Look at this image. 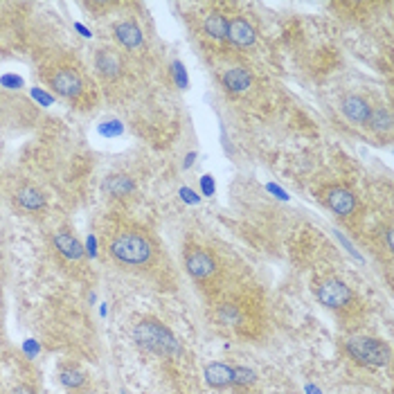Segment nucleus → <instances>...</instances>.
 <instances>
[{
  "instance_id": "f257e3e1",
  "label": "nucleus",
  "mask_w": 394,
  "mask_h": 394,
  "mask_svg": "<svg viewBox=\"0 0 394 394\" xmlns=\"http://www.w3.org/2000/svg\"><path fill=\"white\" fill-rule=\"evenodd\" d=\"M153 242L147 233L142 230H120L115 233L109 242V253L118 264L122 266H147L153 259Z\"/></svg>"
},
{
  "instance_id": "f03ea898",
  "label": "nucleus",
  "mask_w": 394,
  "mask_h": 394,
  "mask_svg": "<svg viewBox=\"0 0 394 394\" xmlns=\"http://www.w3.org/2000/svg\"><path fill=\"white\" fill-rule=\"evenodd\" d=\"M133 338H136V342L142 349L162 358H178L182 354V347L176 340V336L171 333L169 326H165L156 318H142L136 324V329H133Z\"/></svg>"
},
{
  "instance_id": "7ed1b4c3",
  "label": "nucleus",
  "mask_w": 394,
  "mask_h": 394,
  "mask_svg": "<svg viewBox=\"0 0 394 394\" xmlns=\"http://www.w3.org/2000/svg\"><path fill=\"white\" fill-rule=\"evenodd\" d=\"M345 349L356 363L370 365V368H383L392 358L390 345L374 336H352L345 340Z\"/></svg>"
},
{
  "instance_id": "20e7f679",
  "label": "nucleus",
  "mask_w": 394,
  "mask_h": 394,
  "mask_svg": "<svg viewBox=\"0 0 394 394\" xmlns=\"http://www.w3.org/2000/svg\"><path fill=\"white\" fill-rule=\"evenodd\" d=\"M315 295L318 302L324 304L326 309L345 311L354 304V291L338 277H326L318 286H315Z\"/></svg>"
},
{
  "instance_id": "39448f33",
  "label": "nucleus",
  "mask_w": 394,
  "mask_h": 394,
  "mask_svg": "<svg viewBox=\"0 0 394 394\" xmlns=\"http://www.w3.org/2000/svg\"><path fill=\"white\" fill-rule=\"evenodd\" d=\"M47 81H50V88L65 100H77L84 93V77L72 65H56Z\"/></svg>"
},
{
  "instance_id": "423d86ee",
  "label": "nucleus",
  "mask_w": 394,
  "mask_h": 394,
  "mask_svg": "<svg viewBox=\"0 0 394 394\" xmlns=\"http://www.w3.org/2000/svg\"><path fill=\"white\" fill-rule=\"evenodd\" d=\"M185 268L187 273L194 277L196 282L207 284L216 277V262L214 257L210 255L203 248H187L185 251Z\"/></svg>"
},
{
  "instance_id": "0eeeda50",
  "label": "nucleus",
  "mask_w": 394,
  "mask_h": 394,
  "mask_svg": "<svg viewBox=\"0 0 394 394\" xmlns=\"http://www.w3.org/2000/svg\"><path fill=\"white\" fill-rule=\"evenodd\" d=\"M322 200L326 203V207H331L336 214L340 216H349L356 212V196L354 191L342 187V185H329L322 191Z\"/></svg>"
},
{
  "instance_id": "6e6552de",
  "label": "nucleus",
  "mask_w": 394,
  "mask_h": 394,
  "mask_svg": "<svg viewBox=\"0 0 394 394\" xmlns=\"http://www.w3.org/2000/svg\"><path fill=\"white\" fill-rule=\"evenodd\" d=\"M95 68H97L102 77H107V79H115V77H120L124 70V59L113 47H102V50H97V54H95Z\"/></svg>"
},
{
  "instance_id": "1a4fd4ad",
  "label": "nucleus",
  "mask_w": 394,
  "mask_h": 394,
  "mask_svg": "<svg viewBox=\"0 0 394 394\" xmlns=\"http://www.w3.org/2000/svg\"><path fill=\"white\" fill-rule=\"evenodd\" d=\"M255 27L246 21V18H235V21H228V41L235 43L239 47H251L255 43Z\"/></svg>"
},
{
  "instance_id": "9d476101",
  "label": "nucleus",
  "mask_w": 394,
  "mask_h": 394,
  "mask_svg": "<svg viewBox=\"0 0 394 394\" xmlns=\"http://www.w3.org/2000/svg\"><path fill=\"white\" fill-rule=\"evenodd\" d=\"M54 248L65 259H70V262H79L84 257V246L72 233H68V230H59V233L54 235Z\"/></svg>"
},
{
  "instance_id": "9b49d317",
  "label": "nucleus",
  "mask_w": 394,
  "mask_h": 394,
  "mask_svg": "<svg viewBox=\"0 0 394 394\" xmlns=\"http://www.w3.org/2000/svg\"><path fill=\"white\" fill-rule=\"evenodd\" d=\"M115 38L127 47V50H138V47L142 45L144 41V36H142V30L140 27L133 23V21H122L115 25Z\"/></svg>"
},
{
  "instance_id": "f8f14e48",
  "label": "nucleus",
  "mask_w": 394,
  "mask_h": 394,
  "mask_svg": "<svg viewBox=\"0 0 394 394\" xmlns=\"http://www.w3.org/2000/svg\"><path fill=\"white\" fill-rule=\"evenodd\" d=\"M370 111H372L370 104L365 102L361 95H347V97L342 100V113L347 115L354 124H368Z\"/></svg>"
},
{
  "instance_id": "ddd939ff",
  "label": "nucleus",
  "mask_w": 394,
  "mask_h": 394,
  "mask_svg": "<svg viewBox=\"0 0 394 394\" xmlns=\"http://www.w3.org/2000/svg\"><path fill=\"white\" fill-rule=\"evenodd\" d=\"M205 381L210 388L223 390L233 386V368L226 363H210L205 368Z\"/></svg>"
},
{
  "instance_id": "4468645a",
  "label": "nucleus",
  "mask_w": 394,
  "mask_h": 394,
  "mask_svg": "<svg viewBox=\"0 0 394 394\" xmlns=\"http://www.w3.org/2000/svg\"><path fill=\"white\" fill-rule=\"evenodd\" d=\"M251 84H253V77L246 68H242V65H235V68L226 70L223 74V86L230 93H244L251 88Z\"/></svg>"
},
{
  "instance_id": "2eb2a0df",
  "label": "nucleus",
  "mask_w": 394,
  "mask_h": 394,
  "mask_svg": "<svg viewBox=\"0 0 394 394\" xmlns=\"http://www.w3.org/2000/svg\"><path fill=\"white\" fill-rule=\"evenodd\" d=\"M16 203L23 210H30V212H36V210L45 207V196L41 194V189H36L32 185H23L16 191Z\"/></svg>"
},
{
  "instance_id": "dca6fc26",
  "label": "nucleus",
  "mask_w": 394,
  "mask_h": 394,
  "mask_svg": "<svg viewBox=\"0 0 394 394\" xmlns=\"http://www.w3.org/2000/svg\"><path fill=\"white\" fill-rule=\"evenodd\" d=\"M392 113L388 109H374L370 111V118H368V127L377 133H390L392 131Z\"/></svg>"
},
{
  "instance_id": "f3484780",
  "label": "nucleus",
  "mask_w": 394,
  "mask_h": 394,
  "mask_svg": "<svg viewBox=\"0 0 394 394\" xmlns=\"http://www.w3.org/2000/svg\"><path fill=\"white\" fill-rule=\"evenodd\" d=\"M104 187H107L109 194H113V196L122 198V196L131 194L133 187H136V185H133V180H131L129 176H124V174H115V176H109V180L104 182Z\"/></svg>"
},
{
  "instance_id": "a211bd4d",
  "label": "nucleus",
  "mask_w": 394,
  "mask_h": 394,
  "mask_svg": "<svg viewBox=\"0 0 394 394\" xmlns=\"http://www.w3.org/2000/svg\"><path fill=\"white\" fill-rule=\"evenodd\" d=\"M203 27H205V34L216 38V41H226V38H228V21L216 12L205 18Z\"/></svg>"
},
{
  "instance_id": "6ab92c4d",
  "label": "nucleus",
  "mask_w": 394,
  "mask_h": 394,
  "mask_svg": "<svg viewBox=\"0 0 394 394\" xmlns=\"http://www.w3.org/2000/svg\"><path fill=\"white\" fill-rule=\"evenodd\" d=\"M257 381V374L251 368H244V365H237L233 368V386L235 388H253Z\"/></svg>"
},
{
  "instance_id": "aec40b11",
  "label": "nucleus",
  "mask_w": 394,
  "mask_h": 394,
  "mask_svg": "<svg viewBox=\"0 0 394 394\" xmlns=\"http://www.w3.org/2000/svg\"><path fill=\"white\" fill-rule=\"evenodd\" d=\"M216 318H219L221 324H233V326H235V324L242 322V311H239L237 304L228 302V304H223V306H221V309L216 311Z\"/></svg>"
},
{
  "instance_id": "412c9836",
  "label": "nucleus",
  "mask_w": 394,
  "mask_h": 394,
  "mask_svg": "<svg viewBox=\"0 0 394 394\" xmlns=\"http://www.w3.org/2000/svg\"><path fill=\"white\" fill-rule=\"evenodd\" d=\"M61 383L65 388L77 390V388H81L86 383V374L79 372V370H74V368H65V370H61Z\"/></svg>"
},
{
  "instance_id": "4be33fe9",
  "label": "nucleus",
  "mask_w": 394,
  "mask_h": 394,
  "mask_svg": "<svg viewBox=\"0 0 394 394\" xmlns=\"http://www.w3.org/2000/svg\"><path fill=\"white\" fill-rule=\"evenodd\" d=\"M174 74H176V84L180 86V88H185L187 86V77H185V65L182 63H174Z\"/></svg>"
},
{
  "instance_id": "5701e85b",
  "label": "nucleus",
  "mask_w": 394,
  "mask_h": 394,
  "mask_svg": "<svg viewBox=\"0 0 394 394\" xmlns=\"http://www.w3.org/2000/svg\"><path fill=\"white\" fill-rule=\"evenodd\" d=\"M12 394H36V390L32 386H27V383H21V386H16L12 390Z\"/></svg>"
},
{
  "instance_id": "b1692460",
  "label": "nucleus",
  "mask_w": 394,
  "mask_h": 394,
  "mask_svg": "<svg viewBox=\"0 0 394 394\" xmlns=\"http://www.w3.org/2000/svg\"><path fill=\"white\" fill-rule=\"evenodd\" d=\"M386 242H388V251H392V248H394V244H392V228L386 230Z\"/></svg>"
},
{
  "instance_id": "393cba45",
  "label": "nucleus",
  "mask_w": 394,
  "mask_h": 394,
  "mask_svg": "<svg viewBox=\"0 0 394 394\" xmlns=\"http://www.w3.org/2000/svg\"><path fill=\"white\" fill-rule=\"evenodd\" d=\"M203 185H205V191H207V194H212V178L205 176V178H203Z\"/></svg>"
},
{
  "instance_id": "a878e982",
  "label": "nucleus",
  "mask_w": 394,
  "mask_h": 394,
  "mask_svg": "<svg viewBox=\"0 0 394 394\" xmlns=\"http://www.w3.org/2000/svg\"><path fill=\"white\" fill-rule=\"evenodd\" d=\"M180 194H185V198L189 200V203H194V191H189V189H180Z\"/></svg>"
}]
</instances>
